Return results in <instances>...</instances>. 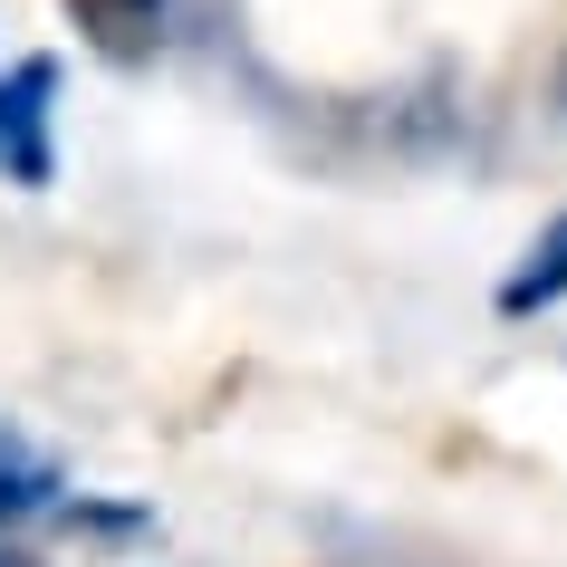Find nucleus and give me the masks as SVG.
Returning <instances> with one entry per match:
<instances>
[{"label":"nucleus","instance_id":"nucleus-1","mask_svg":"<svg viewBox=\"0 0 567 567\" xmlns=\"http://www.w3.org/2000/svg\"><path fill=\"white\" fill-rule=\"evenodd\" d=\"M59 174V59H20L0 68V183H39Z\"/></svg>","mask_w":567,"mask_h":567},{"label":"nucleus","instance_id":"nucleus-2","mask_svg":"<svg viewBox=\"0 0 567 567\" xmlns=\"http://www.w3.org/2000/svg\"><path fill=\"white\" fill-rule=\"evenodd\" d=\"M164 10H174V0H68L78 39H87L96 59H116V68L154 59V39H164Z\"/></svg>","mask_w":567,"mask_h":567},{"label":"nucleus","instance_id":"nucleus-3","mask_svg":"<svg viewBox=\"0 0 567 567\" xmlns=\"http://www.w3.org/2000/svg\"><path fill=\"white\" fill-rule=\"evenodd\" d=\"M567 299V212L548 221V231L509 260V279H501V318H538V308H558Z\"/></svg>","mask_w":567,"mask_h":567},{"label":"nucleus","instance_id":"nucleus-4","mask_svg":"<svg viewBox=\"0 0 567 567\" xmlns=\"http://www.w3.org/2000/svg\"><path fill=\"white\" fill-rule=\"evenodd\" d=\"M49 501H59V462H49L30 433L0 423V529H10V519H39Z\"/></svg>","mask_w":567,"mask_h":567},{"label":"nucleus","instance_id":"nucleus-5","mask_svg":"<svg viewBox=\"0 0 567 567\" xmlns=\"http://www.w3.org/2000/svg\"><path fill=\"white\" fill-rule=\"evenodd\" d=\"M0 567H39V558H20V548H0Z\"/></svg>","mask_w":567,"mask_h":567}]
</instances>
